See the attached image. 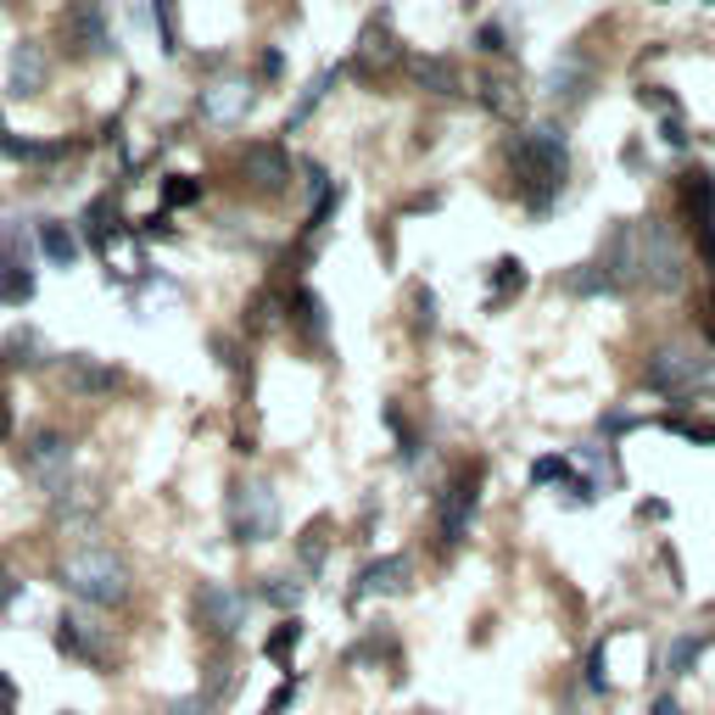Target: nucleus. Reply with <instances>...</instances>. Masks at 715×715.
<instances>
[{"label":"nucleus","instance_id":"f257e3e1","mask_svg":"<svg viewBox=\"0 0 715 715\" xmlns=\"http://www.w3.org/2000/svg\"><path fill=\"white\" fill-rule=\"evenodd\" d=\"M564 129H520L509 140V174H514V196L526 202L532 213H548L564 190Z\"/></svg>","mask_w":715,"mask_h":715},{"label":"nucleus","instance_id":"f03ea898","mask_svg":"<svg viewBox=\"0 0 715 715\" xmlns=\"http://www.w3.org/2000/svg\"><path fill=\"white\" fill-rule=\"evenodd\" d=\"M57 587L90 609H123L134 598V576H129V564L107 548H79L57 564Z\"/></svg>","mask_w":715,"mask_h":715},{"label":"nucleus","instance_id":"7ed1b4c3","mask_svg":"<svg viewBox=\"0 0 715 715\" xmlns=\"http://www.w3.org/2000/svg\"><path fill=\"white\" fill-rule=\"evenodd\" d=\"M643 386L654 397H677V403L710 397L715 392V353L699 347V342H665L643 364Z\"/></svg>","mask_w":715,"mask_h":715},{"label":"nucleus","instance_id":"20e7f679","mask_svg":"<svg viewBox=\"0 0 715 715\" xmlns=\"http://www.w3.org/2000/svg\"><path fill=\"white\" fill-rule=\"evenodd\" d=\"M632 269H637V285H648V291H677L688 279V258L659 218L632 224Z\"/></svg>","mask_w":715,"mask_h":715},{"label":"nucleus","instance_id":"39448f33","mask_svg":"<svg viewBox=\"0 0 715 715\" xmlns=\"http://www.w3.org/2000/svg\"><path fill=\"white\" fill-rule=\"evenodd\" d=\"M229 537L241 548L279 537V498H274L269 481H235L229 487Z\"/></svg>","mask_w":715,"mask_h":715},{"label":"nucleus","instance_id":"423d86ee","mask_svg":"<svg viewBox=\"0 0 715 715\" xmlns=\"http://www.w3.org/2000/svg\"><path fill=\"white\" fill-rule=\"evenodd\" d=\"M17 464L39 481L45 498H68V475H73V442L62 431H34L17 448Z\"/></svg>","mask_w":715,"mask_h":715},{"label":"nucleus","instance_id":"0eeeda50","mask_svg":"<svg viewBox=\"0 0 715 715\" xmlns=\"http://www.w3.org/2000/svg\"><path fill=\"white\" fill-rule=\"evenodd\" d=\"M196 627L207 632V637H218V643H229V637H241V627H247V593H235V587H224V582H196Z\"/></svg>","mask_w":715,"mask_h":715},{"label":"nucleus","instance_id":"6e6552de","mask_svg":"<svg viewBox=\"0 0 715 715\" xmlns=\"http://www.w3.org/2000/svg\"><path fill=\"white\" fill-rule=\"evenodd\" d=\"M481 503V469H458L448 492H437V548H458L469 532V514Z\"/></svg>","mask_w":715,"mask_h":715},{"label":"nucleus","instance_id":"1a4fd4ad","mask_svg":"<svg viewBox=\"0 0 715 715\" xmlns=\"http://www.w3.org/2000/svg\"><path fill=\"white\" fill-rule=\"evenodd\" d=\"M51 637H57V648L73 665H84V671H107V665H112V632L84 621V615H73V609L51 621Z\"/></svg>","mask_w":715,"mask_h":715},{"label":"nucleus","instance_id":"9d476101","mask_svg":"<svg viewBox=\"0 0 715 715\" xmlns=\"http://www.w3.org/2000/svg\"><path fill=\"white\" fill-rule=\"evenodd\" d=\"M34 297V269H28V241L23 229L0 218V302H28Z\"/></svg>","mask_w":715,"mask_h":715},{"label":"nucleus","instance_id":"9b49d317","mask_svg":"<svg viewBox=\"0 0 715 715\" xmlns=\"http://www.w3.org/2000/svg\"><path fill=\"white\" fill-rule=\"evenodd\" d=\"M414 587V559L408 553H380L358 570V582H353V604L364 598H397Z\"/></svg>","mask_w":715,"mask_h":715},{"label":"nucleus","instance_id":"f8f14e48","mask_svg":"<svg viewBox=\"0 0 715 715\" xmlns=\"http://www.w3.org/2000/svg\"><path fill=\"white\" fill-rule=\"evenodd\" d=\"M57 374H62V386L73 397H112L123 386V374L112 364H102V358H90V353H62Z\"/></svg>","mask_w":715,"mask_h":715},{"label":"nucleus","instance_id":"ddd939ff","mask_svg":"<svg viewBox=\"0 0 715 715\" xmlns=\"http://www.w3.org/2000/svg\"><path fill=\"white\" fill-rule=\"evenodd\" d=\"M62 39L79 57H107L112 34H107V17H102V0H73L68 17H62Z\"/></svg>","mask_w":715,"mask_h":715},{"label":"nucleus","instance_id":"4468645a","mask_svg":"<svg viewBox=\"0 0 715 715\" xmlns=\"http://www.w3.org/2000/svg\"><path fill=\"white\" fill-rule=\"evenodd\" d=\"M397 62H403V39L392 34L386 17H374V23L364 28V39H358V51H353V73H358L364 84H374V73H386V68H397Z\"/></svg>","mask_w":715,"mask_h":715},{"label":"nucleus","instance_id":"2eb2a0df","mask_svg":"<svg viewBox=\"0 0 715 715\" xmlns=\"http://www.w3.org/2000/svg\"><path fill=\"white\" fill-rule=\"evenodd\" d=\"M241 174L252 179V190L258 196H279L285 184H291V157H285L274 140H263V146H247V157H241Z\"/></svg>","mask_w":715,"mask_h":715},{"label":"nucleus","instance_id":"dca6fc26","mask_svg":"<svg viewBox=\"0 0 715 715\" xmlns=\"http://www.w3.org/2000/svg\"><path fill=\"white\" fill-rule=\"evenodd\" d=\"M548 95H553L559 107H582L587 95H593V68H587L582 51H564V57L548 68Z\"/></svg>","mask_w":715,"mask_h":715},{"label":"nucleus","instance_id":"f3484780","mask_svg":"<svg viewBox=\"0 0 715 715\" xmlns=\"http://www.w3.org/2000/svg\"><path fill=\"white\" fill-rule=\"evenodd\" d=\"M252 112V84L247 79H218L202 90V118L207 123H241Z\"/></svg>","mask_w":715,"mask_h":715},{"label":"nucleus","instance_id":"a211bd4d","mask_svg":"<svg viewBox=\"0 0 715 715\" xmlns=\"http://www.w3.org/2000/svg\"><path fill=\"white\" fill-rule=\"evenodd\" d=\"M677 202H682V213H688L693 235H699V229H710V224H715V174L688 168V174L677 179Z\"/></svg>","mask_w":715,"mask_h":715},{"label":"nucleus","instance_id":"6ab92c4d","mask_svg":"<svg viewBox=\"0 0 715 715\" xmlns=\"http://www.w3.org/2000/svg\"><path fill=\"white\" fill-rule=\"evenodd\" d=\"M285 319H291V330L308 342V347H324V336H330V319H324V297L319 291H291V302H285Z\"/></svg>","mask_w":715,"mask_h":715},{"label":"nucleus","instance_id":"aec40b11","mask_svg":"<svg viewBox=\"0 0 715 715\" xmlns=\"http://www.w3.org/2000/svg\"><path fill=\"white\" fill-rule=\"evenodd\" d=\"M45 73H51V68H45V51H39L34 39L12 45V62H7V90H12V95H39V90H45Z\"/></svg>","mask_w":715,"mask_h":715},{"label":"nucleus","instance_id":"412c9836","mask_svg":"<svg viewBox=\"0 0 715 715\" xmlns=\"http://www.w3.org/2000/svg\"><path fill=\"white\" fill-rule=\"evenodd\" d=\"M302 637H308L302 615H279V627H274V632L263 637V659H274V665H285V671H291V659H297Z\"/></svg>","mask_w":715,"mask_h":715},{"label":"nucleus","instance_id":"4be33fe9","mask_svg":"<svg viewBox=\"0 0 715 715\" xmlns=\"http://www.w3.org/2000/svg\"><path fill=\"white\" fill-rule=\"evenodd\" d=\"M39 247H45V258H51L57 269H73L79 263V235L62 224V218H39Z\"/></svg>","mask_w":715,"mask_h":715},{"label":"nucleus","instance_id":"5701e85b","mask_svg":"<svg viewBox=\"0 0 715 715\" xmlns=\"http://www.w3.org/2000/svg\"><path fill=\"white\" fill-rule=\"evenodd\" d=\"M0 152L17 157V163H62L73 146H68V140H51V146H39V140H17L7 123H0Z\"/></svg>","mask_w":715,"mask_h":715},{"label":"nucleus","instance_id":"b1692460","mask_svg":"<svg viewBox=\"0 0 715 715\" xmlns=\"http://www.w3.org/2000/svg\"><path fill=\"white\" fill-rule=\"evenodd\" d=\"M526 263H520V258H498L492 263V297H487V313H498L509 297H520V291H526Z\"/></svg>","mask_w":715,"mask_h":715},{"label":"nucleus","instance_id":"393cba45","mask_svg":"<svg viewBox=\"0 0 715 715\" xmlns=\"http://www.w3.org/2000/svg\"><path fill=\"white\" fill-rule=\"evenodd\" d=\"M414 79H419V90H431V95H458L464 84H458V68L448 62V57H419L414 62Z\"/></svg>","mask_w":715,"mask_h":715},{"label":"nucleus","instance_id":"a878e982","mask_svg":"<svg viewBox=\"0 0 715 715\" xmlns=\"http://www.w3.org/2000/svg\"><path fill=\"white\" fill-rule=\"evenodd\" d=\"M324 553H330V520L319 514V520H308L302 537H297V559H302L308 576H319V570H324Z\"/></svg>","mask_w":715,"mask_h":715},{"label":"nucleus","instance_id":"bb28decb","mask_svg":"<svg viewBox=\"0 0 715 715\" xmlns=\"http://www.w3.org/2000/svg\"><path fill=\"white\" fill-rule=\"evenodd\" d=\"M710 643H715L710 632H699V637H693V632H682V637L671 643V654H665V671H671V677H693Z\"/></svg>","mask_w":715,"mask_h":715},{"label":"nucleus","instance_id":"cd10ccee","mask_svg":"<svg viewBox=\"0 0 715 715\" xmlns=\"http://www.w3.org/2000/svg\"><path fill=\"white\" fill-rule=\"evenodd\" d=\"M258 598H269L279 615H297V609H302V598H308V582H297V576H263Z\"/></svg>","mask_w":715,"mask_h":715},{"label":"nucleus","instance_id":"c85d7f7f","mask_svg":"<svg viewBox=\"0 0 715 715\" xmlns=\"http://www.w3.org/2000/svg\"><path fill=\"white\" fill-rule=\"evenodd\" d=\"M330 84H336V68H324V73H319V79H313V84H308V90L297 95V107L285 112V134H291V129H302V123L313 118V107H319L324 95H330Z\"/></svg>","mask_w":715,"mask_h":715},{"label":"nucleus","instance_id":"c756f323","mask_svg":"<svg viewBox=\"0 0 715 715\" xmlns=\"http://www.w3.org/2000/svg\"><path fill=\"white\" fill-rule=\"evenodd\" d=\"M481 102H487L498 118H520V84H509V79L487 73V79H481Z\"/></svg>","mask_w":715,"mask_h":715},{"label":"nucleus","instance_id":"7c9ffc66","mask_svg":"<svg viewBox=\"0 0 715 715\" xmlns=\"http://www.w3.org/2000/svg\"><path fill=\"white\" fill-rule=\"evenodd\" d=\"M0 364H23V369L45 364V336H39V330H12V342H7V353H0Z\"/></svg>","mask_w":715,"mask_h":715},{"label":"nucleus","instance_id":"2f4dec72","mask_svg":"<svg viewBox=\"0 0 715 715\" xmlns=\"http://www.w3.org/2000/svg\"><path fill=\"white\" fill-rule=\"evenodd\" d=\"M532 481L537 487H564V481H576V458H570V453H543L537 464H532Z\"/></svg>","mask_w":715,"mask_h":715},{"label":"nucleus","instance_id":"473e14b6","mask_svg":"<svg viewBox=\"0 0 715 715\" xmlns=\"http://www.w3.org/2000/svg\"><path fill=\"white\" fill-rule=\"evenodd\" d=\"M615 637H621V632H604V637L587 648V671H582V677H587L593 693H609V643H615Z\"/></svg>","mask_w":715,"mask_h":715},{"label":"nucleus","instance_id":"72a5a7b5","mask_svg":"<svg viewBox=\"0 0 715 715\" xmlns=\"http://www.w3.org/2000/svg\"><path fill=\"white\" fill-rule=\"evenodd\" d=\"M659 425H665V431H677L682 442H704V448H715V419H677V414H665Z\"/></svg>","mask_w":715,"mask_h":715},{"label":"nucleus","instance_id":"f704fd0d","mask_svg":"<svg viewBox=\"0 0 715 715\" xmlns=\"http://www.w3.org/2000/svg\"><path fill=\"white\" fill-rule=\"evenodd\" d=\"M202 196V179H190V174H168V184H163V202L168 207H190Z\"/></svg>","mask_w":715,"mask_h":715},{"label":"nucleus","instance_id":"c9c22d12","mask_svg":"<svg viewBox=\"0 0 715 715\" xmlns=\"http://www.w3.org/2000/svg\"><path fill=\"white\" fill-rule=\"evenodd\" d=\"M297 693H302V677L291 671V677H285V682H279V688H274V693L263 699V715H285V710L297 704Z\"/></svg>","mask_w":715,"mask_h":715},{"label":"nucleus","instance_id":"e433bc0d","mask_svg":"<svg viewBox=\"0 0 715 715\" xmlns=\"http://www.w3.org/2000/svg\"><path fill=\"white\" fill-rule=\"evenodd\" d=\"M157 12V34H163V51H179V23H174V0H152Z\"/></svg>","mask_w":715,"mask_h":715},{"label":"nucleus","instance_id":"4c0bfd02","mask_svg":"<svg viewBox=\"0 0 715 715\" xmlns=\"http://www.w3.org/2000/svg\"><path fill=\"white\" fill-rule=\"evenodd\" d=\"M414 324L419 330H437V291H425V285L414 291Z\"/></svg>","mask_w":715,"mask_h":715},{"label":"nucleus","instance_id":"58836bf2","mask_svg":"<svg viewBox=\"0 0 715 715\" xmlns=\"http://www.w3.org/2000/svg\"><path fill=\"white\" fill-rule=\"evenodd\" d=\"M163 715H213V699H207V693H184V699H174Z\"/></svg>","mask_w":715,"mask_h":715},{"label":"nucleus","instance_id":"ea45409f","mask_svg":"<svg viewBox=\"0 0 715 715\" xmlns=\"http://www.w3.org/2000/svg\"><path fill=\"white\" fill-rule=\"evenodd\" d=\"M475 45H481L487 57H498V51H509L503 45V23H481V34H475Z\"/></svg>","mask_w":715,"mask_h":715},{"label":"nucleus","instance_id":"a19ab883","mask_svg":"<svg viewBox=\"0 0 715 715\" xmlns=\"http://www.w3.org/2000/svg\"><path fill=\"white\" fill-rule=\"evenodd\" d=\"M632 425H637L632 414H621V408H609V414L598 419V431H609V437H621V431H632Z\"/></svg>","mask_w":715,"mask_h":715},{"label":"nucleus","instance_id":"79ce46f5","mask_svg":"<svg viewBox=\"0 0 715 715\" xmlns=\"http://www.w3.org/2000/svg\"><path fill=\"white\" fill-rule=\"evenodd\" d=\"M648 715H688V710H682V699H677V693H659V699L648 704Z\"/></svg>","mask_w":715,"mask_h":715},{"label":"nucleus","instance_id":"37998d69","mask_svg":"<svg viewBox=\"0 0 715 715\" xmlns=\"http://www.w3.org/2000/svg\"><path fill=\"white\" fill-rule=\"evenodd\" d=\"M17 710V688H12V677L0 671V715H12Z\"/></svg>","mask_w":715,"mask_h":715},{"label":"nucleus","instance_id":"c03bdc74","mask_svg":"<svg viewBox=\"0 0 715 715\" xmlns=\"http://www.w3.org/2000/svg\"><path fill=\"white\" fill-rule=\"evenodd\" d=\"M665 146H688V134H682V123H677V112L665 118Z\"/></svg>","mask_w":715,"mask_h":715},{"label":"nucleus","instance_id":"a18cd8bd","mask_svg":"<svg viewBox=\"0 0 715 715\" xmlns=\"http://www.w3.org/2000/svg\"><path fill=\"white\" fill-rule=\"evenodd\" d=\"M665 514H671L665 503H637V520H665Z\"/></svg>","mask_w":715,"mask_h":715},{"label":"nucleus","instance_id":"49530a36","mask_svg":"<svg viewBox=\"0 0 715 715\" xmlns=\"http://www.w3.org/2000/svg\"><path fill=\"white\" fill-rule=\"evenodd\" d=\"M263 79H279V51H263Z\"/></svg>","mask_w":715,"mask_h":715},{"label":"nucleus","instance_id":"de8ad7c7","mask_svg":"<svg viewBox=\"0 0 715 715\" xmlns=\"http://www.w3.org/2000/svg\"><path fill=\"white\" fill-rule=\"evenodd\" d=\"M710 313H704V330H710V342H715V291H710V302H704Z\"/></svg>","mask_w":715,"mask_h":715},{"label":"nucleus","instance_id":"09e8293b","mask_svg":"<svg viewBox=\"0 0 715 715\" xmlns=\"http://www.w3.org/2000/svg\"><path fill=\"white\" fill-rule=\"evenodd\" d=\"M62 715H79V710H62Z\"/></svg>","mask_w":715,"mask_h":715}]
</instances>
